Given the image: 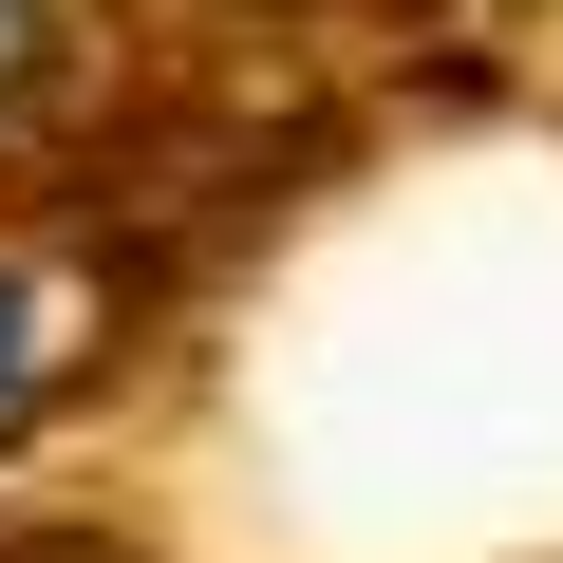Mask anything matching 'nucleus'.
<instances>
[{
  "label": "nucleus",
  "mask_w": 563,
  "mask_h": 563,
  "mask_svg": "<svg viewBox=\"0 0 563 563\" xmlns=\"http://www.w3.org/2000/svg\"><path fill=\"white\" fill-rule=\"evenodd\" d=\"M57 95V0H0V132Z\"/></svg>",
  "instance_id": "f257e3e1"
},
{
  "label": "nucleus",
  "mask_w": 563,
  "mask_h": 563,
  "mask_svg": "<svg viewBox=\"0 0 563 563\" xmlns=\"http://www.w3.org/2000/svg\"><path fill=\"white\" fill-rule=\"evenodd\" d=\"M20 376H38V282L0 263V413H20Z\"/></svg>",
  "instance_id": "f03ea898"
}]
</instances>
